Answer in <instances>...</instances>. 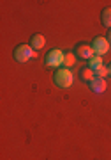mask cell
<instances>
[{
    "instance_id": "obj_1",
    "label": "cell",
    "mask_w": 111,
    "mask_h": 160,
    "mask_svg": "<svg viewBox=\"0 0 111 160\" xmlns=\"http://www.w3.org/2000/svg\"><path fill=\"white\" fill-rule=\"evenodd\" d=\"M53 82H55L56 87H60V89H67V87L72 86L74 77H72V73L67 68H58L55 71V75H53Z\"/></svg>"
},
{
    "instance_id": "obj_2",
    "label": "cell",
    "mask_w": 111,
    "mask_h": 160,
    "mask_svg": "<svg viewBox=\"0 0 111 160\" xmlns=\"http://www.w3.org/2000/svg\"><path fill=\"white\" fill-rule=\"evenodd\" d=\"M32 57H35V52L32 50V46L30 45H18L16 48H14V61H18V62H28Z\"/></svg>"
},
{
    "instance_id": "obj_3",
    "label": "cell",
    "mask_w": 111,
    "mask_h": 160,
    "mask_svg": "<svg viewBox=\"0 0 111 160\" xmlns=\"http://www.w3.org/2000/svg\"><path fill=\"white\" fill-rule=\"evenodd\" d=\"M64 52L62 50H50L48 53H46L44 57V64L48 66V68H58V66H62V62H64Z\"/></svg>"
},
{
    "instance_id": "obj_4",
    "label": "cell",
    "mask_w": 111,
    "mask_h": 160,
    "mask_svg": "<svg viewBox=\"0 0 111 160\" xmlns=\"http://www.w3.org/2000/svg\"><path fill=\"white\" fill-rule=\"evenodd\" d=\"M92 48H94L95 55H100V57H102L106 52L109 50V41H108V38L97 36V38H94V41H92Z\"/></svg>"
},
{
    "instance_id": "obj_5",
    "label": "cell",
    "mask_w": 111,
    "mask_h": 160,
    "mask_svg": "<svg viewBox=\"0 0 111 160\" xmlns=\"http://www.w3.org/2000/svg\"><path fill=\"white\" fill-rule=\"evenodd\" d=\"M74 55L78 59H81V61H90V59L94 57V48H92V45H85V43H81V45L76 46V52H74Z\"/></svg>"
},
{
    "instance_id": "obj_6",
    "label": "cell",
    "mask_w": 111,
    "mask_h": 160,
    "mask_svg": "<svg viewBox=\"0 0 111 160\" xmlns=\"http://www.w3.org/2000/svg\"><path fill=\"white\" fill-rule=\"evenodd\" d=\"M28 45L32 46V50L35 52V53H39V50H42L46 45V39H44V36L42 34H33L32 38H30V43Z\"/></svg>"
},
{
    "instance_id": "obj_7",
    "label": "cell",
    "mask_w": 111,
    "mask_h": 160,
    "mask_svg": "<svg viewBox=\"0 0 111 160\" xmlns=\"http://www.w3.org/2000/svg\"><path fill=\"white\" fill-rule=\"evenodd\" d=\"M90 89H92L94 92H97V94L104 92V89H106V80H104V78H99V77H95V78L90 82Z\"/></svg>"
},
{
    "instance_id": "obj_8",
    "label": "cell",
    "mask_w": 111,
    "mask_h": 160,
    "mask_svg": "<svg viewBox=\"0 0 111 160\" xmlns=\"http://www.w3.org/2000/svg\"><path fill=\"white\" fill-rule=\"evenodd\" d=\"M100 23L104 27H108V29H111V7H104L102 9V12H100Z\"/></svg>"
},
{
    "instance_id": "obj_9",
    "label": "cell",
    "mask_w": 111,
    "mask_h": 160,
    "mask_svg": "<svg viewBox=\"0 0 111 160\" xmlns=\"http://www.w3.org/2000/svg\"><path fill=\"white\" fill-rule=\"evenodd\" d=\"M79 77H81V80H85V82H92V80L95 78V71L94 69H90V68H85L79 71Z\"/></svg>"
},
{
    "instance_id": "obj_10",
    "label": "cell",
    "mask_w": 111,
    "mask_h": 160,
    "mask_svg": "<svg viewBox=\"0 0 111 160\" xmlns=\"http://www.w3.org/2000/svg\"><path fill=\"white\" fill-rule=\"evenodd\" d=\"M104 64H102V57L100 55H94V57L88 61V68L90 69H94V71H97L99 68H102Z\"/></svg>"
},
{
    "instance_id": "obj_11",
    "label": "cell",
    "mask_w": 111,
    "mask_h": 160,
    "mask_svg": "<svg viewBox=\"0 0 111 160\" xmlns=\"http://www.w3.org/2000/svg\"><path fill=\"white\" fill-rule=\"evenodd\" d=\"M76 64V55L71 53V52H67L65 55H64V62H62V68H71Z\"/></svg>"
},
{
    "instance_id": "obj_12",
    "label": "cell",
    "mask_w": 111,
    "mask_h": 160,
    "mask_svg": "<svg viewBox=\"0 0 111 160\" xmlns=\"http://www.w3.org/2000/svg\"><path fill=\"white\" fill-rule=\"evenodd\" d=\"M106 75H109V68H106V66H102L95 71V77H99V78H104Z\"/></svg>"
},
{
    "instance_id": "obj_13",
    "label": "cell",
    "mask_w": 111,
    "mask_h": 160,
    "mask_svg": "<svg viewBox=\"0 0 111 160\" xmlns=\"http://www.w3.org/2000/svg\"><path fill=\"white\" fill-rule=\"evenodd\" d=\"M108 41H109V45H111V29H109V32H108Z\"/></svg>"
},
{
    "instance_id": "obj_14",
    "label": "cell",
    "mask_w": 111,
    "mask_h": 160,
    "mask_svg": "<svg viewBox=\"0 0 111 160\" xmlns=\"http://www.w3.org/2000/svg\"><path fill=\"white\" fill-rule=\"evenodd\" d=\"M109 75H111V64H109Z\"/></svg>"
}]
</instances>
